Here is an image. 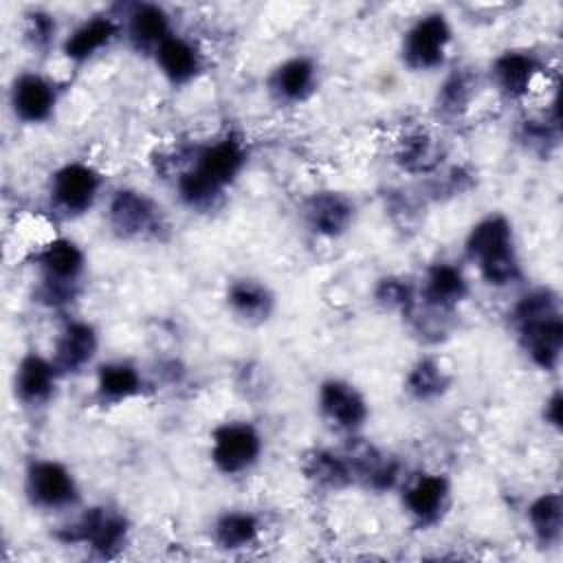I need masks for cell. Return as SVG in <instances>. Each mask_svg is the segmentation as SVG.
<instances>
[{
	"label": "cell",
	"instance_id": "1",
	"mask_svg": "<svg viewBox=\"0 0 563 563\" xmlns=\"http://www.w3.org/2000/svg\"><path fill=\"white\" fill-rule=\"evenodd\" d=\"M244 165L246 145L233 134L196 147L189 165L176 178L180 200L196 211L213 209Z\"/></svg>",
	"mask_w": 563,
	"mask_h": 563
},
{
	"label": "cell",
	"instance_id": "2",
	"mask_svg": "<svg viewBox=\"0 0 563 563\" xmlns=\"http://www.w3.org/2000/svg\"><path fill=\"white\" fill-rule=\"evenodd\" d=\"M512 319L528 358L543 372L559 367L563 350V317L561 301L552 288H537L523 295Z\"/></svg>",
	"mask_w": 563,
	"mask_h": 563
},
{
	"label": "cell",
	"instance_id": "3",
	"mask_svg": "<svg viewBox=\"0 0 563 563\" xmlns=\"http://www.w3.org/2000/svg\"><path fill=\"white\" fill-rule=\"evenodd\" d=\"M464 249L486 284L504 288L519 282L521 264L515 249L512 224L501 213L486 216L473 224Z\"/></svg>",
	"mask_w": 563,
	"mask_h": 563
},
{
	"label": "cell",
	"instance_id": "4",
	"mask_svg": "<svg viewBox=\"0 0 563 563\" xmlns=\"http://www.w3.org/2000/svg\"><path fill=\"white\" fill-rule=\"evenodd\" d=\"M42 273L40 297L48 306H62L75 297L79 277L86 268L84 251L68 238H53L35 251Z\"/></svg>",
	"mask_w": 563,
	"mask_h": 563
},
{
	"label": "cell",
	"instance_id": "5",
	"mask_svg": "<svg viewBox=\"0 0 563 563\" xmlns=\"http://www.w3.org/2000/svg\"><path fill=\"white\" fill-rule=\"evenodd\" d=\"M57 537L64 543H79L90 548L101 559L117 556L130 537L128 517L110 506H92L84 510L70 526L62 528Z\"/></svg>",
	"mask_w": 563,
	"mask_h": 563
},
{
	"label": "cell",
	"instance_id": "6",
	"mask_svg": "<svg viewBox=\"0 0 563 563\" xmlns=\"http://www.w3.org/2000/svg\"><path fill=\"white\" fill-rule=\"evenodd\" d=\"M108 224L121 240H154L165 231V216L150 196L125 187L108 202Z\"/></svg>",
	"mask_w": 563,
	"mask_h": 563
},
{
	"label": "cell",
	"instance_id": "7",
	"mask_svg": "<svg viewBox=\"0 0 563 563\" xmlns=\"http://www.w3.org/2000/svg\"><path fill=\"white\" fill-rule=\"evenodd\" d=\"M262 455L260 431L242 420L224 422L211 433V462L224 475L251 471Z\"/></svg>",
	"mask_w": 563,
	"mask_h": 563
},
{
	"label": "cell",
	"instance_id": "8",
	"mask_svg": "<svg viewBox=\"0 0 563 563\" xmlns=\"http://www.w3.org/2000/svg\"><path fill=\"white\" fill-rule=\"evenodd\" d=\"M451 44V24L442 13L418 18L402 37V62L411 70H433L442 66Z\"/></svg>",
	"mask_w": 563,
	"mask_h": 563
},
{
	"label": "cell",
	"instance_id": "9",
	"mask_svg": "<svg viewBox=\"0 0 563 563\" xmlns=\"http://www.w3.org/2000/svg\"><path fill=\"white\" fill-rule=\"evenodd\" d=\"M101 189L99 172L88 163H66L51 176V205L66 216L86 213Z\"/></svg>",
	"mask_w": 563,
	"mask_h": 563
},
{
	"label": "cell",
	"instance_id": "10",
	"mask_svg": "<svg viewBox=\"0 0 563 563\" xmlns=\"http://www.w3.org/2000/svg\"><path fill=\"white\" fill-rule=\"evenodd\" d=\"M24 488L29 501L44 510L68 508L79 497L73 473L57 460H33L26 468Z\"/></svg>",
	"mask_w": 563,
	"mask_h": 563
},
{
	"label": "cell",
	"instance_id": "11",
	"mask_svg": "<svg viewBox=\"0 0 563 563\" xmlns=\"http://www.w3.org/2000/svg\"><path fill=\"white\" fill-rule=\"evenodd\" d=\"M317 405L323 420L336 431L345 433H356L369 413L363 394L352 383L341 378H328L319 385Z\"/></svg>",
	"mask_w": 563,
	"mask_h": 563
},
{
	"label": "cell",
	"instance_id": "12",
	"mask_svg": "<svg viewBox=\"0 0 563 563\" xmlns=\"http://www.w3.org/2000/svg\"><path fill=\"white\" fill-rule=\"evenodd\" d=\"M451 499L449 479L440 473L416 475L402 490V506L407 515L420 523L431 526L446 512Z\"/></svg>",
	"mask_w": 563,
	"mask_h": 563
},
{
	"label": "cell",
	"instance_id": "13",
	"mask_svg": "<svg viewBox=\"0 0 563 563\" xmlns=\"http://www.w3.org/2000/svg\"><path fill=\"white\" fill-rule=\"evenodd\" d=\"M308 229L321 238H339L354 222V202L341 191H314L303 202Z\"/></svg>",
	"mask_w": 563,
	"mask_h": 563
},
{
	"label": "cell",
	"instance_id": "14",
	"mask_svg": "<svg viewBox=\"0 0 563 563\" xmlns=\"http://www.w3.org/2000/svg\"><path fill=\"white\" fill-rule=\"evenodd\" d=\"M57 103L55 86L40 73H22L11 86V110L24 123L46 121Z\"/></svg>",
	"mask_w": 563,
	"mask_h": 563
},
{
	"label": "cell",
	"instance_id": "15",
	"mask_svg": "<svg viewBox=\"0 0 563 563\" xmlns=\"http://www.w3.org/2000/svg\"><path fill=\"white\" fill-rule=\"evenodd\" d=\"M59 369L53 361L31 352L20 358L13 376L15 398L26 407H42L55 391Z\"/></svg>",
	"mask_w": 563,
	"mask_h": 563
},
{
	"label": "cell",
	"instance_id": "16",
	"mask_svg": "<svg viewBox=\"0 0 563 563\" xmlns=\"http://www.w3.org/2000/svg\"><path fill=\"white\" fill-rule=\"evenodd\" d=\"M99 336L97 330L86 321H70L62 328V332L55 339L53 350V363L59 369V374H75L81 372L97 354Z\"/></svg>",
	"mask_w": 563,
	"mask_h": 563
},
{
	"label": "cell",
	"instance_id": "17",
	"mask_svg": "<svg viewBox=\"0 0 563 563\" xmlns=\"http://www.w3.org/2000/svg\"><path fill=\"white\" fill-rule=\"evenodd\" d=\"M490 73L493 81L508 99H521L534 88L541 75V64L532 53L506 51L493 62Z\"/></svg>",
	"mask_w": 563,
	"mask_h": 563
},
{
	"label": "cell",
	"instance_id": "18",
	"mask_svg": "<svg viewBox=\"0 0 563 563\" xmlns=\"http://www.w3.org/2000/svg\"><path fill=\"white\" fill-rule=\"evenodd\" d=\"M271 92L284 101V103H301L306 101L314 88H317V66L310 57L297 55L286 62H282L271 79H268Z\"/></svg>",
	"mask_w": 563,
	"mask_h": 563
},
{
	"label": "cell",
	"instance_id": "19",
	"mask_svg": "<svg viewBox=\"0 0 563 563\" xmlns=\"http://www.w3.org/2000/svg\"><path fill=\"white\" fill-rule=\"evenodd\" d=\"M468 295V282L464 273L449 264V262H438L433 264L422 282V299L429 308L438 312L453 310L460 301H464Z\"/></svg>",
	"mask_w": 563,
	"mask_h": 563
},
{
	"label": "cell",
	"instance_id": "20",
	"mask_svg": "<svg viewBox=\"0 0 563 563\" xmlns=\"http://www.w3.org/2000/svg\"><path fill=\"white\" fill-rule=\"evenodd\" d=\"M154 59L165 79L174 86L189 84L202 68V53L198 51V46L176 33H172L154 51Z\"/></svg>",
	"mask_w": 563,
	"mask_h": 563
},
{
	"label": "cell",
	"instance_id": "21",
	"mask_svg": "<svg viewBox=\"0 0 563 563\" xmlns=\"http://www.w3.org/2000/svg\"><path fill=\"white\" fill-rule=\"evenodd\" d=\"M119 33V24L108 15H95L81 22L62 44L64 55L70 62H88L101 48H106Z\"/></svg>",
	"mask_w": 563,
	"mask_h": 563
},
{
	"label": "cell",
	"instance_id": "22",
	"mask_svg": "<svg viewBox=\"0 0 563 563\" xmlns=\"http://www.w3.org/2000/svg\"><path fill=\"white\" fill-rule=\"evenodd\" d=\"M169 35V15L163 7L134 4L128 13V37L136 51L154 53Z\"/></svg>",
	"mask_w": 563,
	"mask_h": 563
},
{
	"label": "cell",
	"instance_id": "23",
	"mask_svg": "<svg viewBox=\"0 0 563 563\" xmlns=\"http://www.w3.org/2000/svg\"><path fill=\"white\" fill-rule=\"evenodd\" d=\"M227 303L240 319L249 323H262L275 308V297L266 284L257 279H235L227 290Z\"/></svg>",
	"mask_w": 563,
	"mask_h": 563
},
{
	"label": "cell",
	"instance_id": "24",
	"mask_svg": "<svg viewBox=\"0 0 563 563\" xmlns=\"http://www.w3.org/2000/svg\"><path fill=\"white\" fill-rule=\"evenodd\" d=\"M141 389L143 378L132 363L110 361L103 363L97 372V396L101 398V402L119 405L139 396Z\"/></svg>",
	"mask_w": 563,
	"mask_h": 563
},
{
	"label": "cell",
	"instance_id": "25",
	"mask_svg": "<svg viewBox=\"0 0 563 563\" xmlns=\"http://www.w3.org/2000/svg\"><path fill=\"white\" fill-rule=\"evenodd\" d=\"M303 473L310 482L321 488L339 490L354 482V471L347 453H334L328 449H317L306 455Z\"/></svg>",
	"mask_w": 563,
	"mask_h": 563
},
{
	"label": "cell",
	"instance_id": "26",
	"mask_svg": "<svg viewBox=\"0 0 563 563\" xmlns=\"http://www.w3.org/2000/svg\"><path fill=\"white\" fill-rule=\"evenodd\" d=\"M442 150L435 136L427 130L407 132L396 150L398 165L409 174H429L440 165Z\"/></svg>",
	"mask_w": 563,
	"mask_h": 563
},
{
	"label": "cell",
	"instance_id": "27",
	"mask_svg": "<svg viewBox=\"0 0 563 563\" xmlns=\"http://www.w3.org/2000/svg\"><path fill=\"white\" fill-rule=\"evenodd\" d=\"M260 519L246 510H227L213 523V541L222 550H246L257 543Z\"/></svg>",
	"mask_w": 563,
	"mask_h": 563
},
{
	"label": "cell",
	"instance_id": "28",
	"mask_svg": "<svg viewBox=\"0 0 563 563\" xmlns=\"http://www.w3.org/2000/svg\"><path fill=\"white\" fill-rule=\"evenodd\" d=\"M528 523L541 545H556L563 534V501L559 493H543L528 506Z\"/></svg>",
	"mask_w": 563,
	"mask_h": 563
},
{
	"label": "cell",
	"instance_id": "29",
	"mask_svg": "<svg viewBox=\"0 0 563 563\" xmlns=\"http://www.w3.org/2000/svg\"><path fill=\"white\" fill-rule=\"evenodd\" d=\"M451 387V374L438 358H420L413 363L405 378V389L413 400L429 402L440 398Z\"/></svg>",
	"mask_w": 563,
	"mask_h": 563
},
{
	"label": "cell",
	"instance_id": "30",
	"mask_svg": "<svg viewBox=\"0 0 563 563\" xmlns=\"http://www.w3.org/2000/svg\"><path fill=\"white\" fill-rule=\"evenodd\" d=\"M471 97H473V84H471V77L466 73H451L442 86L438 88V95H435V108H438V114L446 121H455L460 119L468 103H471Z\"/></svg>",
	"mask_w": 563,
	"mask_h": 563
},
{
	"label": "cell",
	"instance_id": "31",
	"mask_svg": "<svg viewBox=\"0 0 563 563\" xmlns=\"http://www.w3.org/2000/svg\"><path fill=\"white\" fill-rule=\"evenodd\" d=\"M374 299L387 310L411 314L416 308V290L402 277H383L374 288Z\"/></svg>",
	"mask_w": 563,
	"mask_h": 563
},
{
	"label": "cell",
	"instance_id": "32",
	"mask_svg": "<svg viewBox=\"0 0 563 563\" xmlns=\"http://www.w3.org/2000/svg\"><path fill=\"white\" fill-rule=\"evenodd\" d=\"M55 31H57V24L51 13H46V11L29 13L24 35L35 51H46L55 40Z\"/></svg>",
	"mask_w": 563,
	"mask_h": 563
},
{
	"label": "cell",
	"instance_id": "33",
	"mask_svg": "<svg viewBox=\"0 0 563 563\" xmlns=\"http://www.w3.org/2000/svg\"><path fill=\"white\" fill-rule=\"evenodd\" d=\"M561 391H554L543 407V418L548 424H552L554 429H561Z\"/></svg>",
	"mask_w": 563,
	"mask_h": 563
}]
</instances>
